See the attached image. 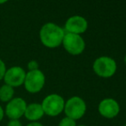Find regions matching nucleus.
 Returning a JSON list of instances; mask_svg holds the SVG:
<instances>
[{
	"instance_id": "obj_11",
	"label": "nucleus",
	"mask_w": 126,
	"mask_h": 126,
	"mask_svg": "<svg viewBox=\"0 0 126 126\" xmlns=\"http://www.w3.org/2000/svg\"><path fill=\"white\" fill-rule=\"evenodd\" d=\"M44 115L45 113L42 109L41 104L31 103L29 105H27L24 116L28 120L31 122H38V120L41 119Z\"/></svg>"
},
{
	"instance_id": "obj_22",
	"label": "nucleus",
	"mask_w": 126,
	"mask_h": 126,
	"mask_svg": "<svg viewBox=\"0 0 126 126\" xmlns=\"http://www.w3.org/2000/svg\"><path fill=\"white\" fill-rule=\"evenodd\" d=\"M124 126H126V124H125V125H124Z\"/></svg>"
},
{
	"instance_id": "obj_15",
	"label": "nucleus",
	"mask_w": 126,
	"mask_h": 126,
	"mask_svg": "<svg viewBox=\"0 0 126 126\" xmlns=\"http://www.w3.org/2000/svg\"><path fill=\"white\" fill-rule=\"evenodd\" d=\"M5 71H6V66H5V63H3V60L0 59V81H1L2 79H3Z\"/></svg>"
},
{
	"instance_id": "obj_18",
	"label": "nucleus",
	"mask_w": 126,
	"mask_h": 126,
	"mask_svg": "<svg viewBox=\"0 0 126 126\" xmlns=\"http://www.w3.org/2000/svg\"><path fill=\"white\" fill-rule=\"evenodd\" d=\"M3 116H4V111L3 110L2 106H0V122H1L2 119L3 118Z\"/></svg>"
},
{
	"instance_id": "obj_12",
	"label": "nucleus",
	"mask_w": 126,
	"mask_h": 126,
	"mask_svg": "<svg viewBox=\"0 0 126 126\" xmlns=\"http://www.w3.org/2000/svg\"><path fill=\"white\" fill-rule=\"evenodd\" d=\"M14 88L3 84L0 88V100L3 102H9L14 98Z\"/></svg>"
},
{
	"instance_id": "obj_16",
	"label": "nucleus",
	"mask_w": 126,
	"mask_h": 126,
	"mask_svg": "<svg viewBox=\"0 0 126 126\" xmlns=\"http://www.w3.org/2000/svg\"><path fill=\"white\" fill-rule=\"evenodd\" d=\"M7 126H22V125L19 119H10Z\"/></svg>"
},
{
	"instance_id": "obj_4",
	"label": "nucleus",
	"mask_w": 126,
	"mask_h": 126,
	"mask_svg": "<svg viewBox=\"0 0 126 126\" xmlns=\"http://www.w3.org/2000/svg\"><path fill=\"white\" fill-rule=\"evenodd\" d=\"M64 104L65 101L63 97L57 94H51L44 99L41 106L45 114L50 117H56L63 111Z\"/></svg>"
},
{
	"instance_id": "obj_21",
	"label": "nucleus",
	"mask_w": 126,
	"mask_h": 126,
	"mask_svg": "<svg viewBox=\"0 0 126 126\" xmlns=\"http://www.w3.org/2000/svg\"><path fill=\"white\" fill-rule=\"evenodd\" d=\"M78 126H87V125H78Z\"/></svg>"
},
{
	"instance_id": "obj_10",
	"label": "nucleus",
	"mask_w": 126,
	"mask_h": 126,
	"mask_svg": "<svg viewBox=\"0 0 126 126\" xmlns=\"http://www.w3.org/2000/svg\"><path fill=\"white\" fill-rule=\"evenodd\" d=\"M64 28L67 33L80 35L87 30L88 22L84 17L81 16H74L66 21Z\"/></svg>"
},
{
	"instance_id": "obj_8",
	"label": "nucleus",
	"mask_w": 126,
	"mask_h": 126,
	"mask_svg": "<svg viewBox=\"0 0 126 126\" xmlns=\"http://www.w3.org/2000/svg\"><path fill=\"white\" fill-rule=\"evenodd\" d=\"M25 76L26 72L22 67L14 66L6 70L3 76V81L5 84L12 88H17L24 83Z\"/></svg>"
},
{
	"instance_id": "obj_19",
	"label": "nucleus",
	"mask_w": 126,
	"mask_h": 126,
	"mask_svg": "<svg viewBox=\"0 0 126 126\" xmlns=\"http://www.w3.org/2000/svg\"><path fill=\"white\" fill-rule=\"evenodd\" d=\"M8 0H0V4H3V3H6Z\"/></svg>"
},
{
	"instance_id": "obj_20",
	"label": "nucleus",
	"mask_w": 126,
	"mask_h": 126,
	"mask_svg": "<svg viewBox=\"0 0 126 126\" xmlns=\"http://www.w3.org/2000/svg\"><path fill=\"white\" fill-rule=\"evenodd\" d=\"M125 64H126V55H125Z\"/></svg>"
},
{
	"instance_id": "obj_5",
	"label": "nucleus",
	"mask_w": 126,
	"mask_h": 126,
	"mask_svg": "<svg viewBox=\"0 0 126 126\" xmlns=\"http://www.w3.org/2000/svg\"><path fill=\"white\" fill-rule=\"evenodd\" d=\"M46 83V76L40 70L28 71L26 73L24 80V87L28 93L36 94L41 91Z\"/></svg>"
},
{
	"instance_id": "obj_1",
	"label": "nucleus",
	"mask_w": 126,
	"mask_h": 126,
	"mask_svg": "<svg viewBox=\"0 0 126 126\" xmlns=\"http://www.w3.org/2000/svg\"><path fill=\"white\" fill-rule=\"evenodd\" d=\"M65 32L61 27L52 22L46 23L40 31L41 43L48 48H56L63 42Z\"/></svg>"
},
{
	"instance_id": "obj_9",
	"label": "nucleus",
	"mask_w": 126,
	"mask_h": 126,
	"mask_svg": "<svg viewBox=\"0 0 126 126\" xmlns=\"http://www.w3.org/2000/svg\"><path fill=\"white\" fill-rule=\"evenodd\" d=\"M99 113L106 118H114L120 111L119 104L111 98H106L102 100L98 106Z\"/></svg>"
},
{
	"instance_id": "obj_17",
	"label": "nucleus",
	"mask_w": 126,
	"mask_h": 126,
	"mask_svg": "<svg viewBox=\"0 0 126 126\" xmlns=\"http://www.w3.org/2000/svg\"><path fill=\"white\" fill-rule=\"evenodd\" d=\"M26 126H43V125L39 123V122H31V123L28 124V125Z\"/></svg>"
},
{
	"instance_id": "obj_6",
	"label": "nucleus",
	"mask_w": 126,
	"mask_h": 126,
	"mask_svg": "<svg viewBox=\"0 0 126 126\" xmlns=\"http://www.w3.org/2000/svg\"><path fill=\"white\" fill-rule=\"evenodd\" d=\"M63 44L64 49L71 55H80L85 49V42L81 35L75 33H65L63 39Z\"/></svg>"
},
{
	"instance_id": "obj_14",
	"label": "nucleus",
	"mask_w": 126,
	"mask_h": 126,
	"mask_svg": "<svg viewBox=\"0 0 126 126\" xmlns=\"http://www.w3.org/2000/svg\"><path fill=\"white\" fill-rule=\"evenodd\" d=\"M28 69L29 71H33V70H39V63L35 60H31L30 62H28Z\"/></svg>"
},
{
	"instance_id": "obj_3",
	"label": "nucleus",
	"mask_w": 126,
	"mask_h": 126,
	"mask_svg": "<svg viewBox=\"0 0 126 126\" xmlns=\"http://www.w3.org/2000/svg\"><path fill=\"white\" fill-rule=\"evenodd\" d=\"M93 69L94 73L102 78L111 77L117 70V63L110 57H100L94 62Z\"/></svg>"
},
{
	"instance_id": "obj_2",
	"label": "nucleus",
	"mask_w": 126,
	"mask_h": 126,
	"mask_svg": "<svg viewBox=\"0 0 126 126\" xmlns=\"http://www.w3.org/2000/svg\"><path fill=\"white\" fill-rule=\"evenodd\" d=\"M63 111H64L66 117L76 121L82 118L86 113V102L81 97L73 96L65 102Z\"/></svg>"
},
{
	"instance_id": "obj_7",
	"label": "nucleus",
	"mask_w": 126,
	"mask_h": 126,
	"mask_svg": "<svg viewBox=\"0 0 126 126\" xmlns=\"http://www.w3.org/2000/svg\"><path fill=\"white\" fill-rule=\"evenodd\" d=\"M27 105L28 104L22 98H13L6 105L4 113L10 119H19L24 116Z\"/></svg>"
},
{
	"instance_id": "obj_13",
	"label": "nucleus",
	"mask_w": 126,
	"mask_h": 126,
	"mask_svg": "<svg viewBox=\"0 0 126 126\" xmlns=\"http://www.w3.org/2000/svg\"><path fill=\"white\" fill-rule=\"evenodd\" d=\"M58 126H77V125H76L75 120L71 119V118H68V117H65V118H63L59 122Z\"/></svg>"
}]
</instances>
